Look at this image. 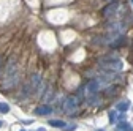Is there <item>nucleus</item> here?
<instances>
[{
  "instance_id": "obj_17",
  "label": "nucleus",
  "mask_w": 133,
  "mask_h": 131,
  "mask_svg": "<svg viewBox=\"0 0 133 131\" xmlns=\"http://www.w3.org/2000/svg\"><path fill=\"white\" fill-rule=\"evenodd\" d=\"M109 120L111 122H117V112H116V111H111L109 112Z\"/></svg>"
},
{
  "instance_id": "obj_4",
  "label": "nucleus",
  "mask_w": 133,
  "mask_h": 131,
  "mask_svg": "<svg viewBox=\"0 0 133 131\" xmlns=\"http://www.w3.org/2000/svg\"><path fill=\"white\" fill-rule=\"evenodd\" d=\"M106 28L109 32H114V33H121L122 35L124 32L127 30V24L122 22V21H111V22L106 24Z\"/></svg>"
},
{
  "instance_id": "obj_10",
  "label": "nucleus",
  "mask_w": 133,
  "mask_h": 131,
  "mask_svg": "<svg viewBox=\"0 0 133 131\" xmlns=\"http://www.w3.org/2000/svg\"><path fill=\"white\" fill-rule=\"evenodd\" d=\"M49 125H51V126H56V128H65L66 126V123L63 122V120H49Z\"/></svg>"
},
{
  "instance_id": "obj_12",
  "label": "nucleus",
  "mask_w": 133,
  "mask_h": 131,
  "mask_svg": "<svg viewBox=\"0 0 133 131\" xmlns=\"http://www.w3.org/2000/svg\"><path fill=\"white\" fill-rule=\"evenodd\" d=\"M52 96H54L52 89H48L46 93H44V96H43V101H51V100H52Z\"/></svg>"
},
{
  "instance_id": "obj_2",
  "label": "nucleus",
  "mask_w": 133,
  "mask_h": 131,
  "mask_svg": "<svg viewBox=\"0 0 133 131\" xmlns=\"http://www.w3.org/2000/svg\"><path fill=\"white\" fill-rule=\"evenodd\" d=\"M78 106H79V101L76 96H68L66 100L62 103V109L68 114V115H73V114L78 111Z\"/></svg>"
},
{
  "instance_id": "obj_5",
  "label": "nucleus",
  "mask_w": 133,
  "mask_h": 131,
  "mask_svg": "<svg viewBox=\"0 0 133 131\" xmlns=\"http://www.w3.org/2000/svg\"><path fill=\"white\" fill-rule=\"evenodd\" d=\"M117 11H119V2H112V3H108L102 10V14L105 18H112V16L117 14Z\"/></svg>"
},
{
  "instance_id": "obj_13",
  "label": "nucleus",
  "mask_w": 133,
  "mask_h": 131,
  "mask_svg": "<svg viewBox=\"0 0 133 131\" xmlns=\"http://www.w3.org/2000/svg\"><path fill=\"white\" fill-rule=\"evenodd\" d=\"M119 128H121L122 131H133V128H131L127 122H121V123H119Z\"/></svg>"
},
{
  "instance_id": "obj_21",
  "label": "nucleus",
  "mask_w": 133,
  "mask_h": 131,
  "mask_svg": "<svg viewBox=\"0 0 133 131\" xmlns=\"http://www.w3.org/2000/svg\"><path fill=\"white\" fill-rule=\"evenodd\" d=\"M37 131H46V129H44V128H38Z\"/></svg>"
},
{
  "instance_id": "obj_6",
  "label": "nucleus",
  "mask_w": 133,
  "mask_h": 131,
  "mask_svg": "<svg viewBox=\"0 0 133 131\" xmlns=\"http://www.w3.org/2000/svg\"><path fill=\"white\" fill-rule=\"evenodd\" d=\"M19 82V74L16 73V74H13V76H8V77H5L3 79V82H2V87L5 89V90H8V89H13L16 84Z\"/></svg>"
},
{
  "instance_id": "obj_23",
  "label": "nucleus",
  "mask_w": 133,
  "mask_h": 131,
  "mask_svg": "<svg viewBox=\"0 0 133 131\" xmlns=\"http://www.w3.org/2000/svg\"><path fill=\"white\" fill-rule=\"evenodd\" d=\"M98 131H105V129H98Z\"/></svg>"
},
{
  "instance_id": "obj_18",
  "label": "nucleus",
  "mask_w": 133,
  "mask_h": 131,
  "mask_svg": "<svg viewBox=\"0 0 133 131\" xmlns=\"http://www.w3.org/2000/svg\"><path fill=\"white\" fill-rule=\"evenodd\" d=\"M63 129H65V131H75V129H76V125L70 123V125H66V126H65Z\"/></svg>"
},
{
  "instance_id": "obj_16",
  "label": "nucleus",
  "mask_w": 133,
  "mask_h": 131,
  "mask_svg": "<svg viewBox=\"0 0 133 131\" xmlns=\"http://www.w3.org/2000/svg\"><path fill=\"white\" fill-rule=\"evenodd\" d=\"M106 89H108L106 90V95L108 96H112V95H116V92H117V90H116V87H111V85H108Z\"/></svg>"
},
{
  "instance_id": "obj_11",
  "label": "nucleus",
  "mask_w": 133,
  "mask_h": 131,
  "mask_svg": "<svg viewBox=\"0 0 133 131\" xmlns=\"http://www.w3.org/2000/svg\"><path fill=\"white\" fill-rule=\"evenodd\" d=\"M87 103L92 104V106H98L100 104V96H98V93L94 95V96H90V98H87Z\"/></svg>"
},
{
  "instance_id": "obj_19",
  "label": "nucleus",
  "mask_w": 133,
  "mask_h": 131,
  "mask_svg": "<svg viewBox=\"0 0 133 131\" xmlns=\"http://www.w3.org/2000/svg\"><path fill=\"white\" fill-rule=\"evenodd\" d=\"M2 67H3V62H2V59H0V71H2Z\"/></svg>"
},
{
  "instance_id": "obj_7",
  "label": "nucleus",
  "mask_w": 133,
  "mask_h": 131,
  "mask_svg": "<svg viewBox=\"0 0 133 131\" xmlns=\"http://www.w3.org/2000/svg\"><path fill=\"white\" fill-rule=\"evenodd\" d=\"M52 112V107L48 106V104H43V106H38L35 109V114L37 115H49V114Z\"/></svg>"
},
{
  "instance_id": "obj_24",
  "label": "nucleus",
  "mask_w": 133,
  "mask_h": 131,
  "mask_svg": "<svg viewBox=\"0 0 133 131\" xmlns=\"http://www.w3.org/2000/svg\"><path fill=\"white\" fill-rule=\"evenodd\" d=\"M131 3H133V0H131Z\"/></svg>"
},
{
  "instance_id": "obj_14",
  "label": "nucleus",
  "mask_w": 133,
  "mask_h": 131,
  "mask_svg": "<svg viewBox=\"0 0 133 131\" xmlns=\"http://www.w3.org/2000/svg\"><path fill=\"white\" fill-rule=\"evenodd\" d=\"M10 112V106L6 103H0V114H8Z\"/></svg>"
},
{
  "instance_id": "obj_15",
  "label": "nucleus",
  "mask_w": 133,
  "mask_h": 131,
  "mask_svg": "<svg viewBox=\"0 0 133 131\" xmlns=\"http://www.w3.org/2000/svg\"><path fill=\"white\" fill-rule=\"evenodd\" d=\"M44 87H46V85H44L43 82L38 85V89H37V93H38V96H43V92H46V90H48V89H44Z\"/></svg>"
},
{
  "instance_id": "obj_8",
  "label": "nucleus",
  "mask_w": 133,
  "mask_h": 131,
  "mask_svg": "<svg viewBox=\"0 0 133 131\" xmlns=\"http://www.w3.org/2000/svg\"><path fill=\"white\" fill-rule=\"evenodd\" d=\"M40 84H41V76H40L38 73H33V74L30 76V85H32V89L37 90Z\"/></svg>"
},
{
  "instance_id": "obj_3",
  "label": "nucleus",
  "mask_w": 133,
  "mask_h": 131,
  "mask_svg": "<svg viewBox=\"0 0 133 131\" xmlns=\"http://www.w3.org/2000/svg\"><path fill=\"white\" fill-rule=\"evenodd\" d=\"M100 82L97 79H92V81H89V82L84 85V89H82V92H84V96H86V100L87 98H90V96H94V95H97L98 92H100Z\"/></svg>"
},
{
  "instance_id": "obj_25",
  "label": "nucleus",
  "mask_w": 133,
  "mask_h": 131,
  "mask_svg": "<svg viewBox=\"0 0 133 131\" xmlns=\"http://www.w3.org/2000/svg\"><path fill=\"white\" fill-rule=\"evenodd\" d=\"M22 131H25V129H22Z\"/></svg>"
},
{
  "instance_id": "obj_20",
  "label": "nucleus",
  "mask_w": 133,
  "mask_h": 131,
  "mask_svg": "<svg viewBox=\"0 0 133 131\" xmlns=\"http://www.w3.org/2000/svg\"><path fill=\"white\" fill-rule=\"evenodd\" d=\"M106 2H109V3H112V2H119V0H106Z\"/></svg>"
},
{
  "instance_id": "obj_9",
  "label": "nucleus",
  "mask_w": 133,
  "mask_h": 131,
  "mask_svg": "<svg viewBox=\"0 0 133 131\" xmlns=\"http://www.w3.org/2000/svg\"><path fill=\"white\" fill-rule=\"evenodd\" d=\"M128 107H130V101H121V103H117V106H116V109H117L119 112H127L128 111Z\"/></svg>"
},
{
  "instance_id": "obj_22",
  "label": "nucleus",
  "mask_w": 133,
  "mask_h": 131,
  "mask_svg": "<svg viewBox=\"0 0 133 131\" xmlns=\"http://www.w3.org/2000/svg\"><path fill=\"white\" fill-rule=\"evenodd\" d=\"M2 125H3V123H2V122H0V126H2Z\"/></svg>"
},
{
  "instance_id": "obj_1",
  "label": "nucleus",
  "mask_w": 133,
  "mask_h": 131,
  "mask_svg": "<svg viewBox=\"0 0 133 131\" xmlns=\"http://www.w3.org/2000/svg\"><path fill=\"white\" fill-rule=\"evenodd\" d=\"M98 67L102 68L103 71H106V73H119L124 68V63H122L121 59H116L112 55H106V57L100 59Z\"/></svg>"
}]
</instances>
